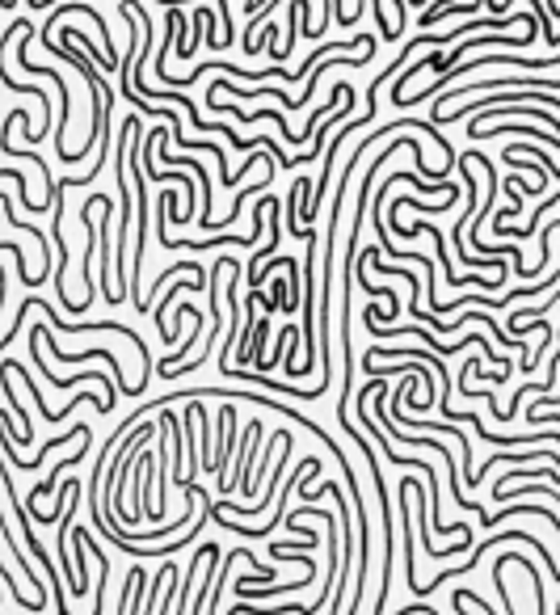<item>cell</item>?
<instances>
[{"mask_svg":"<svg viewBox=\"0 0 560 615\" xmlns=\"http://www.w3.org/2000/svg\"><path fill=\"white\" fill-rule=\"evenodd\" d=\"M30 359H34V367L47 375V384L51 388H72V384H106V396L114 401V384L119 380H106L101 371H88V375H72V380H59V375H51V367H47V350H43V325H34L30 329Z\"/></svg>","mask_w":560,"mask_h":615,"instance_id":"6da1fadb","label":"cell"},{"mask_svg":"<svg viewBox=\"0 0 560 615\" xmlns=\"http://www.w3.org/2000/svg\"><path fill=\"white\" fill-rule=\"evenodd\" d=\"M262 447V422L253 418L249 430H244V439H241V451H236V473H228V485L223 489H241L244 481H249V464H253V451Z\"/></svg>","mask_w":560,"mask_h":615,"instance_id":"7a4b0ae2","label":"cell"},{"mask_svg":"<svg viewBox=\"0 0 560 615\" xmlns=\"http://www.w3.org/2000/svg\"><path fill=\"white\" fill-rule=\"evenodd\" d=\"M88 447H93V430H88L85 439H80V451H72V455H67L64 464H56V468L47 473V481H43V485H34V489H30V510H34V506H38V502H43L47 494H56V481H59V473H64V468H72V464H80V455H85Z\"/></svg>","mask_w":560,"mask_h":615,"instance_id":"3957f363","label":"cell"},{"mask_svg":"<svg viewBox=\"0 0 560 615\" xmlns=\"http://www.w3.org/2000/svg\"><path fill=\"white\" fill-rule=\"evenodd\" d=\"M13 380H17V375H13V363H9V359H5V363H0V384H5V392H9L13 418H22V434H17V443H30V418H26L22 401H17V396H13Z\"/></svg>","mask_w":560,"mask_h":615,"instance_id":"277c9868","label":"cell"},{"mask_svg":"<svg viewBox=\"0 0 560 615\" xmlns=\"http://www.w3.org/2000/svg\"><path fill=\"white\" fill-rule=\"evenodd\" d=\"M468 13H476V5H460V0H439V5H430V9L421 13V26H434V22H442V17H468Z\"/></svg>","mask_w":560,"mask_h":615,"instance_id":"5b68a950","label":"cell"},{"mask_svg":"<svg viewBox=\"0 0 560 615\" xmlns=\"http://www.w3.org/2000/svg\"><path fill=\"white\" fill-rule=\"evenodd\" d=\"M476 5H493V0H476Z\"/></svg>","mask_w":560,"mask_h":615,"instance_id":"8992f818","label":"cell"}]
</instances>
